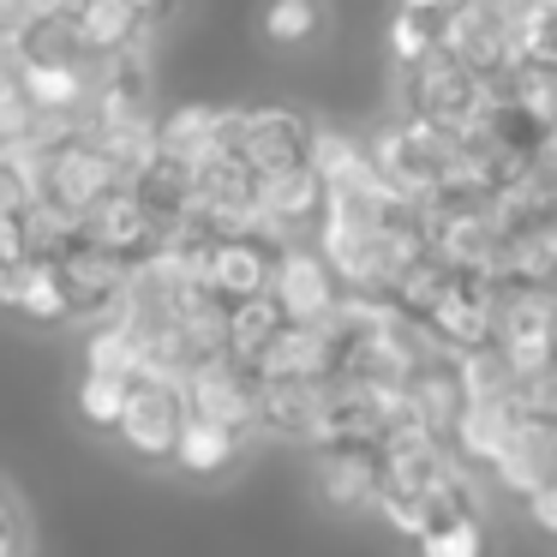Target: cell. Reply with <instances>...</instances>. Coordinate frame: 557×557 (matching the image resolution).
I'll return each mask as SVG.
<instances>
[{
    "mask_svg": "<svg viewBox=\"0 0 557 557\" xmlns=\"http://www.w3.org/2000/svg\"><path fill=\"white\" fill-rule=\"evenodd\" d=\"M0 264H30L25 258V222L18 216H0Z\"/></svg>",
    "mask_w": 557,
    "mask_h": 557,
    "instance_id": "obj_30",
    "label": "cell"
},
{
    "mask_svg": "<svg viewBox=\"0 0 557 557\" xmlns=\"http://www.w3.org/2000/svg\"><path fill=\"white\" fill-rule=\"evenodd\" d=\"M25 270L30 264H0V306L18 312V294H25Z\"/></svg>",
    "mask_w": 557,
    "mask_h": 557,
    "instance_id": "obj_32",
    "label": "cell"
},
{
    "mask_svg": "<svg viewBox=\"0 0 557 557\" xmlns=\"http://www.w3.org/2000/svg\"><path fill=\"white\" fill-rule=\"evenodd\" d=\"M186 425V396L181 384H162V377H133L126 384V408H121V444L145 461H169L174 437Z\"/></svg>",
    "mask_w": 557,
    "mask_h": 557,
    "instance_id": "obj_5",
    "label": "cell"
},
{
    "mask_svg": "<svg viewBox=\"0 0 557 557\" xmlns=\"http://www.w3.org/2000/svg\"><path fill=\"white\" fill-rule=\"evenodd\" d=\"M282 336V312H276V300H270V294H258V300H234L228 306V360L234 366H246V372H252L258 366V354L270 348V342Z\"/></svg>",
    "mask_w": 557,
    "mask_h": 557,
    "instance_id": "obj_16",
    "label": "cell"
},
{
    "mask_svg": "<svg viewBox=\"0 0 557 557\" xmlns=\"http://www.w3.org/2000/svg\"><path fill=\"white\" fill-rule=\"evenodd\" d=\"M545 7H557V0H545Z\"/></svg>",
    "mask_w": 557,
    "mask_h": 557,
    "instance_id": "obj_36",
    "label": "cell"
},
{
    "mask_svg": "<svg viewBox=\"0 0 557 557\" xmlns=\"http://www.w3.org/2000/svg\"><path fill=\"white\" fill-rule=\"evenodd\" d=\"M324 30V0H270L264 13V37L294 49V42H312Z\"/></svg>",
    "mask_w": 557,
    "mask_h": 557,
    "instance_id": "obj_22",
    "label": "cell"
},
{
    "mask_svg": "<svg viewBox=\"0 0 557 557\" xmlns=\"http://www.w3.org/2000/svg\"><path fill=\"white\" fill-rule=\"evenodd\" d=\"M360 150H366V169L384 181L389 198L425 205V198L437 193V181H444L456 138L425 126V121H384L372 138H360Z\"/></svg>",
    "mask_w": 557,
    "mask_h": 557,
    "instance_id": "obj_1",
    "label": "cell"
},
{
    "mask_svg": "<svg viewBox=\"0 0 557 557\" xmlns=\"http://www.w3.org/2000/svg\"><path fill=\"white\" fill-rule=\"evenodd\" d=\"M509 30H516L521 66H552V73H557V7L533 0V7H528V13H521Z\"/></svg>",
    "mask_w": 557,
    "mask_h": 557,
    "instance_id": "obj_21",
    "label": "cell"
},
{
    "mask_svg": "<svg viewBox=\"0 0 557 557\" xmlns=\"http://www.w3.org/2000/svg\"><path fill=\"white\" fill-rule=\"evenodd\" d=\"M318 492H324L330 509H372L377 492H384V449L377 444H336L318 449Z\"/></svg>",
    "mask_w": 557,
    "mask_h": 557,
    "instance_id": "obj_10",
    "label": "cell"
},
{
    "mask_svg": "<svg viewBox=\"0 0 557 557\" xmlns=\"http://www.w3.org/2000/svg\"><path fill=\"white\" fill-rule=\"evenodd\" d=\"M258 384H330L336 377V354H330L324 330L318 324H282V336L258 354L252 366Z\"/></svg>",
    "mask_w": 557,
    "mask_h": 557,
    "instance_id": "obj_12",
    "label": "cell"
},
{
    "mask_svg": "<svg viewBox=\"0 0 557 557\" xmlns=\"http://www.w3.org/2000/svg\"><path fill=\"white\" fill-rule=\"evenodd\" d=\"M270 300H276L282 324H324L342 306V282L330 276V264L312 246H282L276 270H270Z\"/></svg>",
    "mask_w": 557,
    "mask_h": 557,
    "instance_id": "obj_6",
    "label": "cell"
},
{
    "mask_svg": "<svg viewBox=\"0 0 557 557\" xmlns=\"http://www.w3.org/2000/svg\"><path fill=\"white\" fill-rule=\"evenodd\" d=\"M437 37H444V18L408 13V7H396V13H389V30H384V42H389V61H396V66H413V61H425V54L437 49Z\"/></svg>",
    "mask_w": 557,
    "mask_h": 557,
    "instance_id": "obj_20",
    "label": "cell"
},
{
    "mask_svg": "<svg viewBox=\"0 0 557 557\" xmlns=\"http://www.w3.org/2000/svg\"><path fill=\"white\" fill-rule=\"evenodd\" d=\"M312 133H318V121H306L300 109H252V133H246V169H252L258 181L306 169V157H312Z\"/></svg>",
    "mask_w": 557,
    "mask_h": 557,
    "instance_id": "obj_9",
    "label": "cell"
},
{
    "mask_svg": "<svg viewBox=\"0 0 557 557\" xmlns=\"http://www.w3.org/2000/svg\"><path fill=\"white\" fill-rule=\"evenodd\" d=\"M0 557H25V516L7 485H0Z\"/></svg>",
    "mask_w": 557,
    "mask_h": 557,
    "instance_id": "obj_28",
    "label": "cell"
},
{
    "mask_svg": "<svg viewBox=\"0 0 557 557\" xmlns=\"http://www.w3.org/2000/svg\"><path fill=\"white\" fill-rule=\"evenodd\" d=\"M485 114H492V90L461 73L444 49H432L425 61L408 66V121H425L456 138V133L485 126Z\"/></svg>",
    "mask_w": 557,
    "mask_h": 557,
    "instance_id": "obj_2",
    "label": "cell"
},
{
    "mask_svg": "<svg viewBox=\"0 0 557 557\" xmlns=\"http://www.w3.org/2000/svg\"><path fill=\"white\" fill-rule=\"evenodd\" d=\"M276 252L282 240H270L264 228L252 234H234V240H216V252H210V294H222V300H258V294H270V270H276Z\"/></svg>",
    "mask_w": 557,
    "mask_h": 557,
    "instance_id": "obj_11",
    "label": "cell"
},
{
    "mask_svg": "<svg viewBox=\"0 0 557 557\" xmlns=\"http://www.w3.org/2000/svg\"><path fill=\"white\" fill-rule=\"evenodd\" d=\"M121 408H126V384H121V377H97V372L78 377V420H85V425L114 432V425H121Z\"/></svg>",
    "mask_w": 557,
    "mask_h": 557,
    "instance_id": "obj_25",
    "label": "cell"
},
{
    "mask_svg": "<svg viewBox=\"0 0 557 557\" xmlns=\"http://www.w3.org/2000/svg\"><path fill=\"white\" fill-rule=\"evenodd\" d=\"M25 205H30V193H25V174H18V162H0V216H18Z\"/></svg>",
    "mask_w": 557,
    "mask_h": 557,
    "instance_id": "obj_29",
    "label": "cell"
},
{
    "mask_svg": "<svg viewBox=\"0 0 557 557\" xmlns=\"http://www.w3.org/2000/svg\"><path fill=\"white\" fill-rule=\"evenodd\" d=\"M66 25L85 42V54H121L145 37V25H138V13L126 0H78L73 13H66Z\"/></svg>",
    "mask_w": 557,
    "mask_h": 557,
    "instance_id": "obj_14",
    "label": "cell"
},
{
    "mask_svg": "<svg viewBox=\"0 0 557 557\" xmlns=\"http://www.w3.org/2000/svg\"><path fill=\"white\" fill-rule=\"evenodd\" d=\"M366 162V150H360V138L354 133H342V126H318L312 133V157H306V169L318 174V181H336V174H348V169H360Z\"/></svg>",
    "mask_w": 557,
    "mask_h": 557,
    "instance_id": "obj_24",
    "label": "cell"
},
{
    "mask_svg": "<svg viewBox=\"0 0 557 557\" xmlns=\"http://www.w3.org/2000/svg\"><path fill=\"white\" fill-rule=\"evenodd\" d=\"M246 133H252V109H216L210 114V157L246 162Z\"/></svg>",
    "mask_w": 557,
    "mask_h": 557,
    "instance_id": "obj_27",
    "label": "cell"
},
{
    "mask_svg": "<svg viewBox=\"0 0 557 557\" xmlns=\"http://www.w3.org/2000/svg\"><path fill=\"white\" fill-rule=\"evenodd\" d=\"M240 449H246V437L222 432V425H205V420H186L169 461L181 473H193V480H216V473H228L240 461Z\"/></svg>",
    "mask_w": 557,
    "mask_h": 557,
    "instance_id": "obj_15",
    "label": "cell"
},
{
    "mask_svg": "<svg viewBox=\"0 0 557 557\" xmlns=\"http://www.w3.org/2000/svg\"><path fill=\"white\" fill-rule=\"evenodd\" d=\"M480 7H485V13H492V18H504V25H516V18L528 13L533 0H480Z\"/></svg>",
    "mask_w": 557,
    "mask_h": 557,
    "instance_id": "obj_33",
    "label": "cell"
},
{
    "mask_svg": "<svg viewBox=\"0 0 557 557\" xmlns=\"http://www.w3.org/2000/svg\"><path fill=\"white\" fill-rule=\"evenodd\" d=\"M420 557H485V528L480 521L432 528V533H420Z\"/></svg>",
    "mask_w": 557,
    "mask_h": 557,
    "instance_id": "obj_26",
    "label": "cell"
},
{
    "mask_svg": "<svg viewBox=\"0 0 557 557\" xmlns=\"http://www.w3.org/2000/svg\"><path fill=\"white\" fill-rule=\"evenodd\" d=\"M78 240L97 246V252H109V258H121L126 270H138V264H150V258H157L162 228L133 205V193L121 186V193H109L97 210H90V216H78Z\"/></svg>",
    "mask_w": 557,
    "mask_h": 557,
    "instance_id": "obj_8",
    "label": "cell"
},
{
    "mask_svg": "<svg viewBox=\"0 0 557 557\" xmlns=\"http://www.w3.org/2000/svg\"><path fill=\"white\" fill-rule=\"evenodd\" d=\"M126 7L138 13V25H157V18H169V7H174V0H126Z\"/></svg>",
    "mask_w": 557,
    "mask_h": 557,
    "instance_id": "obj_34",
    "label": "cell"
},
{
    "mask_svg": "<svg viewBox=\"0 0 557 557\" xmlns=\"http://www.w3.org/2000/svg\"><path fill=\"white\" fill-rule=\"evenodd\" d=\"M181 396H186V420H205V425H222V432L246 437L258 425V377L246 366H234L228 354L193 366L181 377Z\"/></svg>",
    "mask_w": 557,
    "mask_h": 557,
    "instance_id": "obj_3",
    "label": "cell"
},
{
    "mask_svg": "<svg viewBox=\"0 0 557 557\" xmlns=\"http://www.w3.org/2000/svg\"><path fill=\"white\" fill-rule=\"evenodd\" d=\"M210 102H181V109H169L157 121V150L162 157H181V162H205L210 157Z\"/></svg>",
    "mask_w": 557,
    "mask_h": 557,
    "instance_id": "obj_18",
    "label": "cell"
},
{
    "mask_svg": "<svg viewBox=\"0 0 557 557\" xmlns=\"http://www.w3.org/2000/svg\"><path fill=\"white\" fill-rule=\"evenodd\" d=\"M318 389L312 384H258V425H270V432H282V437H306Z\"/></svg>",
    "mask_w": 557,
    "mask_h": 557,
    "instance_id": "obj_19",
    "label": "cell"
},
{
    "mask_svg": "<svg viewBox=\"0 0 557 557\" xmlns=\"http://www.w3.org/2000/svg\"><path fill=\"white\" fill-rule=\"evenodd\" d=\"M126 193H133V205L145 210L157 228H174V222L193 210V162L150 150V162L133 174V181H126Z\"/></svg>",
    "mask_w": 557,
    "mask_h": 557,
    "instance_id": "obj_13",
    "label": "cell"
},
{
    "mask_svg": "<svg viewBox=\"0 0 557 557\" xmlns=\"http://www.w3.org/2000/svg\"><path fill=\"white\" fill-rule=\"evenodd\" d=\"M18 318H30V324H42V330L66 324V294H61V276H54V264H30V270H25Z\"/></svg>",
    "mask_w": 557,
    "mask_h": 557,
    "instance_id": "obj_23",
    "label": "cell"
},
{
    "mask_svg": "<svg viewBox=\"0 0 557 557\" xmlns=\"http://www.w3.org/2000/svg\"><path fill=\"white\" fill-rule=\"evenodd\" d=\"M528 516L540 521L545 533H557V480H552V485H540V492L528 497Z\"/></svg>",
    "mask_w": 557,
    "mask_h": 557,
    "instance_id": "obj_31",
    "label": "cell"
},
{
    "mask_svg": "<svg viewBox=\"0 0 557 557\" xmlns=\"http://www.w3.org/2000/svg\"><path fill=\"white\" fill-rule=\"evenodd\" d=\"M216 240H234V234H252L258 228V174L246 162H216L205 157L193 169V210Z\"/></svg>",
    "mask_w": 557,
    "mask_h": 557,
    "instance_id": "obj_4",
    "label": "cell"
},
{
    "mask_svg": "<svg viewBox=\"0 0 557 557\" xmlns=\"http://www.w3.org/2000/svg\"><path fill=\"white\" fill-rule=\"evenodd\" d=\"M54 276H61V294H66V318L102 324V318L121 312V294H126V282H133V270H126L121 258H109V252L78 240L73 252L54 264Z\"/></svg>",
    "mask_w": 557,
    "mask_h": 557,
    "instance_id": "obj_7",
    "label": "cell"
},
{
    "mask_svg": "<svg viewBox=\"0 0 557 557\" xmlns=\"http://www.w3.org/2000/svg\"><path fill=\"white\" fill-rule=\"evenodd\" d=\"M396 7H408V13H425V18H449V7H456V0H396Z\"/></svg>",
    "mask_w": 557,
    "mask_h": 557,
    "instance_id": "obj_35",
    "label": "cell"
},
{
    "mask_svg": "<svg viewBox=\"0 0 557 557\" xmlns=\"http://www.w3.org/2000/svg\"><path fill=\"white\" fill-rule=\"evenodd\" d=\"M85 372L133 384V377L145 372V348H138V336H133L126 324L102 318V324H90V330H85Z\"/></svg>",
    "mask_w": 557,
    "mask_h": 557,
    "instance_id": "obj_17",
    "label": "cell"
}]
</instances>
